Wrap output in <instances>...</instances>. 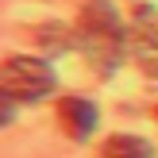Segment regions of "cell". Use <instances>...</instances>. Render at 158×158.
Segmentation results:
<instances>
[{"label":"cell","mask_w":158,"mask_h":158,"mask_svg":"<svg viewBox=\"0 0 158 158\" xmlns=\"http://www.w3.org/2000/svg\"><path fill=\"white\" fill-rule=\"evenodd\" d=\"M104 158H154V151L135 135H112L104 143Z\"/></svg>","instance_id":"cell-5"},{"label":"cell","mask_w":158,"mask_h":158,"mask_svg":"<svg viewBox=\"0 0 158 158\" xmlns=\"http://www.w3.org/2000/svg\"><path fill=\"white\" fill-rule=\"evenodd\" d=\"M81 43H85V54L93 58V66L100 73H112L123 62L127 31L120 27V19H116L108 0H89L81 8Z\"/></svg>","instance_id":"cell-1"},{"label":"cell","mask_w":158,"mask_h":158,"mask_svg":"<svg viewBox=\"0 0 158 158\" xmlns=\"http://www.w3.org/2000/svg\"><path fill=\"white\" fill-rule=\"evenodd\" d=\"M127 50L135 58V66L158 81V8L135 4V19H131V31H127Z\"/></svg>","instance_id":"cell-3"},{"label":"cell","mask_w":158,"mask_h":158,"mask_svg":"<svg viewBox=\"0 0 158 158\" xmlns=\"http://www.w3.org/2000/svg\"><path fill=\"white\" fill-rule=\"evenodd\" d=\"M58 77L35 54H12L4 58V69H0V89H4V120H12L15 104H27V100H43L46 93H54Z\"/></svg>","instance_id":"cell-2"},{"label":"cell","mask_w":158,"mask_h":158,"mask_svg":"<svg viewBox=\"0 0 158 158\" xmlns=\"http://www.w3.org/2000/svg\"><path fill=\"white\" fill-rule=\"evenodd\" d=\"M58 123L69 139H89L97 131V108L85 97H62L58 100Z\"/></svg>","instance_id":"cell-4"}]
</instances>
